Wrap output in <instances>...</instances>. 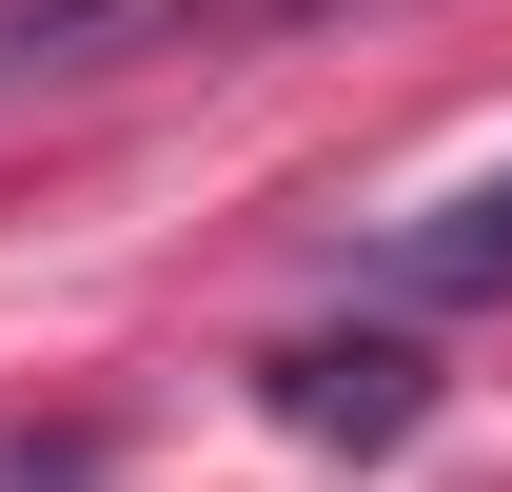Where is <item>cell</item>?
<instances>
[{
	"label": "cell",
	"instance_id": "cell-3",
	"mask_svg": "<svg viewBox=\"0 0 512 492\" xmlns=\"http://www.w3.org/2000/svg\"><path fill=\"white\" fill-rule=\"evenodd\" d=\"M197 0H0V79H79V60H138L178 40Z\"/></svg>",
	"mask_w": 512,
	"mask_h": 492
},
{
	"label": "cell",
	"instance_id": "cell-1",
	"mask_svg": "<svg viewBox=\"0 0 512 492\" xmlns=\"http://www.w3.org/2000/svg\"><path fill=\"white\" fill-rule=\"evenodd\" d=\"M276 414L394 453V433H414V335H296V355H276Z\"/></svg>",
	"mask_w": 512,
	"mask_h": 492
},
{
	"label": "cell",
	"instance_id": "cell-2",
	"mask_svg": "<svg viewBox=\"0 0 512 492\" xmlns=\"http://www.w3.org/2000/svg\"><path fill=\"white\" fill-rule=\"evenodd\" d=\"M375 276L394 296H512V178H453V197H414L375 237Z\"/></svg>",
	"mask_w": 512,
	"mask_h": 492
}]
</instances>
